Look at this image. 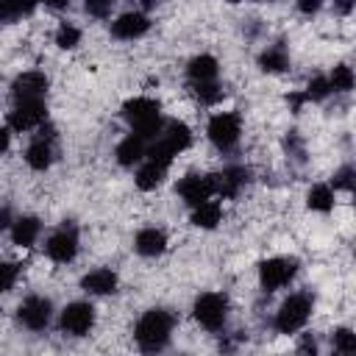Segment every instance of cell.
<instances>
[{"label":"cell","instance_id":"25","mask_svg":"<svg viewBox=\"0 0 356 356\" xmlns=\"http://www.w3.org/2000/svg\"><path fill=\"white\" fill-rule=\"evenodd\" d=\"M192 225L195 228H203V231H211L222 222V206L217 200H203L197 206H192Z\"/></svg>","mask_w":356,"mask_h":356},{"label":"cell","instance_id":"4","mask_svg":"<svg viewBox=\"0 0 356 356\" xmlns=\"http://www.w3.org/2000/svg\"><path fill=\"white\" fill-rule=\"evenodd\" d=\"M312 312H314V298H312L309 292H292V295L284 298V303L278 306L273 325H275L278 334H286V337H289V334H298V331L309 323Z\"/></svg>","mask_w":356,"mask_h":356},{"label":"cell","instance_id":"15","mask_svg":"<svg viewBox=\"0 0 356 356\" xmlns=\"http://www.w3.org/2000/svg\"><path fill=\"white\" fill-rule=\"evenodd\" d=\"M248 181H250L248 167H242V164H228V167H222L220 172H214V195H220V197H225V200H234V197L248 186Z\"/></svg>","mask_w":356,"mask_h":356},{"label":"cell","instance_id":"26","mask_svg":"<svg viewBox=\"0 0 356 356\" xmlns=\"http://www.w3.org/2000/svg\"><path fill=\"white\" fill-rule=\"evenodd\" d=\"M81 28L78 25H72V22H58V28H56V33H53V39H56V44L61 47V50H75L78 44H81Z\"/></svg>","mask_w":356,"mask_h":356},{"label":"cell","instance_id":"36","mask_svg":"<svg viewBox=\"0 0 356 356\" xmlns=\"http://www.w3.org/2000/svg\"><path fill=\"white\" fill-rule=\"evenodd\" d=\"M286 150H289V153H298V159L303 156V142L298 139V134H295V131L286 136Z\"/></svg>","mask_w":356,"mask_h":356},{"label":"cell","instance_id":"10","mask_svg":"<svg viewBox=\"0 0 356 356\" xmlns=\"http://www.w3.org/2000/svg\"><path fill=\"white\" fill-rule=\"evenodd\" d=\"M95 320L97 314L89 300H72L58 312V331L64 337L81 339V337H89V331L95 328Z\"/></svg>","mask_w":356,"mask_h":356},{"label":"cell","instance_id":"16","mask_svg":"<svg viewBox=\"0 0 356 356\" xmlns=\"http://www.w3.org/2000/svg\"><path fill=\"white\" fill-rule=\"evenodd\" d=\"M50 86V78L39 70H25L11 81V97L14 100H28V97H44Z\"/></svg>","mask_w":356,"mask_h":356},{"label":"cell","instance_id":"42","mask_svg":"<svg viewBox=\"0 0 356 356\" xmlns=\"http://www.w3.org/2000/svg\"><path fill=\"white\" fill-rule=\"evenodd\" d=\"M42 3H44L47 8H56V11H58V8H67V6H70V0H42Z\"/></svg>","mask_w":356,"mask_h":356},{"label":"cell","instance_id":"39","mask_svg":"<svg viewBox=\"0 0 356 356\" xmlns=\"http://www.w3.org/2000/svg\"><path fill=\"white\" fill-rule=\"evenodd\" d=\"M11 134H14V131H11L8 125H0V156L11 147Z\"/></svg>","mask_w":356,"mask_h":356},{"label":"cell","instance_id":"41","mask_svg":"<svg viewBox=\"0 0 356 356\" xmlns=\"http://www.w3.org/2000/svg\"><path fill=\"white\" fill-rule=\"evenodd\" d=\"M286 103H289V106H292V111L298 114V111L303 108V103H306V97H303V92H292V95L286 97Z\"/></svg>","mask_w":356,"mask_h":356},{"label":"cell","instance_id":"21","mask_svg":"<svg viewBox=\"0 0 356 356\" xmlns=\"http://www.w3.org/2000/svg\"><path fill=\"white\" fill-rule=\"evenodd\" d=\"M8 234H11V242H14L17 248H33V245L39 242V236H42V222H39V217H33V214L14 217Z\"/></svg>","mask_w":356,"mask_h":356},{"label":"cell","instance_id":"18","mask_svg":"<svg viewBox=\"0 0 356 356\" xmlns=\"http://www.w3.org/2000/svg\"><path fill=\"white\" fill-rule=\"evenodd\" d=\"M145 153H147V139H142L139 134H128V136H122L120 142H117V147H114V159H117V164L120 167H128V170H134L142 159H145Z\"/></svg>","mask_w":356,"mask_h":356},{"label":"cell","instance_id":"33","mask_svg":"<svg viewBox=\"0 0 356 356\" xmlns=\"http://www.w3.org/2000/svg\"><path fill=\"white\" fill-rule=\"evenodd\" d=\"M114 6H117V0H83L86 14L95 17V19H106V17L111 14Z\"/></svg>","mask_w":356,"mask_h":356},{"label":"cell","instance_id":"11","mask_svg":"<svg viewBox=\"0 0 356 356\" xmlns=\"http://www.w3.org/2000/svg\"><path fill=\"white\" fill-rule=\"evenodd\" d=\"M42 122H47V103L44 97H28V100H14V108L8 111V128L17 134L36 131Z\"/></svg>","mask_w":356,"mask_h":356},{"label":"cell","instance_id":"19","mask_svg":"<svg viewBox=\"0 0 356 356\" xmlns=\"http://www.w3.org/2000/svg\"><path fill=\"white\" fill-rule=\"evenodd\" d=\"M134 250L145 259H156L167 250V234L156 225H147V228H139L134 234Z\"/></svg>","mask_w":356,"mask_h":356},{"label":"cell","instance_id":"9","mask_svg":"<svg viewBox=\"0 0 356 356\" xmlns=\"http://www.w3.org/2000/svg\"><path fill=\"white\" fill-rule=\"evenodd\" d=\"M56 161V128L42 122L33 134V139L28 142L25 147V164L33 170V172H44L50 170Z\"/></svg>","mask_w":356,"mask_h":356},{"label":"cell","instance_id":"1","mask_svg":"<svg viewBox=\"0 0 356 356\" xmlns=\"http://www.w3.org/2000/svg\"><path fill=\"white\" fill-rule=\"evenodd\" d=\"M172 328H175V314L170 309H147L134 325V339H136L139 350L159 353L170 345Z\"/></svg>","mask_w":356,"mask_h":356},{"label":"cell","instance_id":"27","mask_svg":"<svg viewBox=\"0 0 356 356\" xmlns=\"http://www.w3.org/2000/svg\"><path fill=\"white\" fill-rule=\"evenodd\" d=\"M325 78L331 83V92H350L353 83H356V75H353V70L348 64H337Z\"/></svg>","mask_w":356,"mask_h":356},{"label":"cell","instance_id":"40","mask_svg":"<svg viewBox=\"0 0 356 356\" xmlns=\"http://www.w3.org/2000/svg\"><path fill=\"white\" fill-rule=\"evenodd\" d=\"M331 3H334V11H337V14L348 17V14L353 11V3H356V0H331Z\"/></svg>","mask_w":356,"mask_h":356},{"label":"cell","instance_id":"44","mask_svg":"<svg viewBox=\"0 0 356 356\" xmlns=\"http://www.w3.org/2000/svg\"><path fill=\"white\" fill-rule=\"evenodd\" d=\"M228 3H239V0H228Z\"/></svg>","mask_w":356,"mask_h":356},{"label":"cell","instance_id":"17","mask_svg":"<svg viewBox=\"0 0 356 356\" xmlns=\"http://www.w3.org/2000/svg\"><path fill=\"white\" fill-rule=\"evenodd\" d=\"M81 289L86 295H97V298L114 295L120 289V275L111 267H95V270L81 275Z\"/></svg>","mask_w":356,"mask_h":356},{"label":"cell","instance_id":"7","mask_svg":"<svg viewBox=\"0 0 356 356\" xmlns=\"http://www.w3.org/2000/svg\"><path fill=\"white\" fill-rule=\"evenodd\" d=\"M206 136L220 153H231L239 145V136H242V117L236 111L211 114V120L206 125Z\"/></svg>","mask_w":356,"mask_h":356},{"label":"cell","instance_id":"32","mask_svg":"<svg viewBox=\"0 0 356 356\" xmlns=\"http://www.w3.org/2000/svg\"><path fill=\"white\" fill-rule=\"evenodd\" d=\"M353 167L350 164H342L337 172H334V178H331V186L334 189H339V192H350L353 189Z\"/></svg>","mask_w":356,"mask_h":356},{"label":"cell","instance_id":"30","mask_svg":"<svg viewBox=\"0 0 356 356\" xmlns=\"http://www.w3.org/2000/svg\"><path fill=\"white\" fill-rule=\"evenodd\" d=\"M331 345L337 353H353L356 350V334L350 328H337L331 337Z\"/></svg>","mask_w":356,"mask_h":356},{"label":"cell","instance_id":"35","mask_svg":"<svg viewBox=\"0 0 356 356\" xmlns=\"http://www.w3.org/2000/svg\"><path fill=\"white\" fill-rule=\"evenodd\" d=\"M295 6H298V11L303 17H314L323 8V0H295Z\"/></svg>","mask_w":356,"mask_h":356},{"label":"cell","instance_id":"22","mask_svg":"<svg viewBox=\"0 0 356 356\" xmlns=\"http://www.w3.org/2000/svg\"><path fill=\"white\" fill-rule=\"evenodd\" d=\"M217 75H220V61L211 53H200V56L189 58V64H186V78L192 86L217 81Z\"/></svg>","mask_w":356,"mask_h":356},{"label":"cell","instance_id":"14","mask_svg":"<svg viewBox=\"0 0 356 356\" xmlns=\"http://www.w3.org/2000/svg\"><path fill=\"white\" fill-rule=\"evenodd\" d=\"M108 31L120 42H134V39H142L150 31V17H147V11H125L111 22Z\"/></svg>","mask_w":356,"mask_h":356},{"label":"cell","instance_id":"5","mask_svg":"<svg viewBox=\"0 0 356 356\" xmlns=\"http://www.w3.org/2000/svg\"><path fill=\"white\" fill-rule=\"evenodd\" d=\"M81 250V231L72 220H64L61 225H56L47 239H44V256L53 261V264H70L75 261Z\"/></svg>","mask_w":356,"mask_h":356},{"label":"cell","instance_id":"13","mask_svg":"<svg viewBox=\"0 0 356 356\" xmlns=\"http://www.w3.org/2000/svg\"><path fill=\"white\" fill-rule=\"evenodd\" d=\"M175 195L192 209L203 200H211L214 197V175L209 172H186L178 184H175Z\"/></svg>","mask_w":356,"mask_h":356},{"label":"cell","instance_id":"24","mask_svg":"<svg viewBox=\"0 0 356 356\" xmlns=\"http://www.w3.org/2000/svg\"><path fill=\"white\" fill-rule=\"evenodd\" d=\"M334 203H337V189L331 184H314L309 186L306 192V206L317 214H331L334 211Z\"/></svg>","mask_w":356,"mask_h":356},{"label":"cell","instance_id":"43","mask_svg":"<svg viewBox=\"0 0 356 356\" xmlns=\"http://www.w3.org/2000/svg\"><path fill=\"white\" fill-rule=\"evenodd\" d=\"M153 6H159V0H142V8H145V11L153 8Z\"/></svg>","mask_w":356,"mask_h":356},{"label":"cell","instance_id":"34","mask_svg":"<svg viewBox=\"0 0 356 356\" xmlns=\"http://www.w3.org/2000/svg\"><path fill=\"white\" fill-rule=\"evenodd\" d=\"M19 19V11H17V3L14 0H0V25H8Z\"/></svg>","mask_w":356,"mask_h":356},{"label":"cell","instance_id":"38","mask_svg":"<svg viewBox=\"0 0 356 356\" xmlns=\"http://www.w3.org/2000/svg\"><path fill=\"white\" fill-rule=\"evenodd\" d=\"M11 222H14L11 209H8V206H0V234H3V231H8V228H11Z\"/></svg>","mask_w":356,"mask_h":356},{"label":"cell","instance_id":"3","mask_svg":"<svg viewBox=\"0 0 356 356\" xmlns=\"http://www.w3.org/2000/svg\"><path fill=\"white\" fill-rule=\"evenodd\" d=\"M192 145V131L186 122L181 120H167L164 128L159 131V136H153L147 142V153L145 159H156L161 164H172V159L178 153H184Z\"/></svg>","mask_w":356,"mask_h":356},{"label":"cell","instance_id":"20","mask_svg":"<svg viewBox=\"0 0 356 356\" xmlns=\"http://www.w3.org/2000/svg\"><path fill=\"white\" fill-rule=\"evenodd\" d=\"M167 170H170V164H161V161H156V159H142V161L136 164L134 184H136L142 192H153V189H159V186L164 184Z\"/></svg>","mask_w":356,"mask_h":356},{"label":"cell","instance_id":"12","mask_svg":"<svg viewBox=\"0 0 356 356\" xmlns=\"http://www.w3.org/2000/svg\"><path fill=\"white\" fill-rule=\"evenodd\" d=\"M50 320H53V303H50V298H44V295H28V298L17 306V323H19L25 331L39 334V331H44V328L50 325Z\"/></svg>","mask_w":356,"mask_h":356},{"label":"cell","instance_id":"37","mask_svg":"<svg viewBox=\"0 0 356 356\" xmlns=\"http://www.w3.org/2000/svg\"><path fill=\"white\" fill-rule=\"evenodd\" d=\"M14 3H17L19 17H25V14H33V11H36V6H39L42 0H14Z\"/></svg>","mask_w":356,"mask_h":356},{"label":"cell","instance_id":"2","mask_svg":"<svg viewBox=\"0 0 356 356\" xmlns=\"http://www.w3.org/2000/svg\"><path fill=\"white\" fill-rule=\"evenodd\" d=\"M122 120L131 125V131L134 134H139L142 139H153V136H159V131L164 128V117H161V106H159V100H153V97H147V95H139V97H131V100H125L122 103Z\"/></svg>","mask_w":356,"mask_h":356},{"label":"cell","instance_id":"8","mask_svg":"<svg viewBox=\"0 0 356 356\" xmlns=\"http://www.w3.org/2000/svg\"><path fill=\"white\" fill-rule=\"evenodd\" d=\"M298 259L292 256H270L264 261H259L256 273H259V286L264 292H278L284 286L292 284V278L298 275Z\"/></svg>","mask_w":356,"mask_h":356},{"label":"cell","instance_id":"45","mask_svg":"<svg viewBox=\"0 0 356 356\" xmlns=\"http://www.w3.org/2000/svg\"><path fill=\"white\" fill-rule=\"evenodd\" d=\"M256 3H264V0H256Z\"/></svg>","mask_w":356,"mask_h":356},{"label":"cell","instance_id":"29","mask_svg":"<svg viewBox=\"0 0 356 356\" xmlns=\"http://www.w3.org/2000/svg\"><path fill=\"white\" fill-rule=\"evenodd\" d=\"M195 89V97L203 103V106H214V103H220L222 97H225V92H222V86H220V81H209V83H197V86H192Z\"/></svg>","mask_w":356,"mask_h":356},{"label":"cell","instance_id":"28","mask_svg":"<svg viewBox=\"0 0 356 356\" xmlns=\"http://www.w3.org/2000/svg\"><path fill=\"white\" fill-rule=\"evenodd\" d=\"M328 95H334V92H331V83H328L325 75H314V78H309V83H306V89H303L306 103H323Z\"/></svg>","mask_w":356,"mask_h":356},{"label":"cell","instance_id":"6","mask_svg":"<svg viewBox=\"0 0 356 356\" xmlns=\"http://www.w3.org/2000/svg\"><path fill=\"white\" fill-rule=\"evenodd\" d=\"M192 317L200 328L217 334L228 323V298L220 292H200L192 303Z\"/></svg>","mask_w":356,"mask_h":356},{"label":"cell","instance_id":"31","mask_svg":"<svg viewBox=\"0 0 356 356\" xmlns=\"http://www.w3.org/2000/svg\"><path fill=\"white\" fill-rule=\"evenodd\" d=\"M17 278H19V264H14V261H0V295H3V292H11L14 284H17Z\"/></svg>","mask_w":356,"mask_h":356},{"label":"cell","instance_id":"23","mask_svg":"<svg viewBox=\"0 0 356 356\" xmlns=\"http://www.w3.org/2000/svg\"><path fill=\"white\" fill-rule=\"evenodd\" d=\"M259 67H261L264 72H270V75L286 72V70H289V50H286L281 42L267 44V47L259 53Z\"/></svg>","mask_w":356,"mask_h":356}]
</instances>
